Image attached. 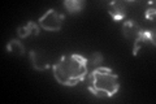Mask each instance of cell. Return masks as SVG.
Wrapping results in <instances>:
<instances>
[{
  "instance_id": "7c38bea8",
  "label": "cell",
  "mask_w": 156,
  "mask_h": 104,
  "mask_svg": "<svg viewBox=\"0 0 156 104\" xmlns=\"http://www.w3.org/2000/svg\"><path fill=\"white\" fill-rule=\"evenodd\" d=\"M101 61V55L99 52H94L92 53V57L90 59V63L91 64H98V63H100Z\"/></svg>"
},
{
  "instance_id": "277c9868",
  "label": "cell",
  "mask_w": 156,
  "mask_h": 104,
  "mask_svg": "<svg viewBox=\"0 0 156 104\" xmlns=\"http://www.w3.org/2000/svg\"><path fill=\"white\" fill-rule=\"evenodd\" d=\"M147 44L155 46V30H146L140 29L138 31V35L134 39V48H133V55L136 56L138 52Z\"/></svg>"
},
{
  "instance_id": "3957f363",
  "label": "cell",
  "mask_w": 156,
  "mask_h": 104,
  "mask_svg": "<svg viewBox=\"0 0 156 104\" xmlns=\"http://www.w3.org/2000/svg\"><path fill=\"white\" fill-rule=\"evenodd\" d=\"M65 16L57 13L55 9H48V11L39 18V25L47 31H60L62 26Z\"/></svg>"
},
{
  "instance_id": "7a4b0ae2",
  "label": "cell",
  "mask_w": 156,
  "mask_h": 104,
  "mask_svg": "<svg viewBox=\"0 0 156 104\" xmlns=\"http://www.w3.org/2000/svg\"><path fill=\"white\" fill-rule=\"evenodd\" d=\"M119 76L109 68H95L90 74L89 90L99 98H111L119 91Z\"/></svg>"
},
{
  "instance_id": "5b68a950",
  "label": "cell",
  "mask_w": 156,
  "mask_h": 104,
  "mask_svg": "<svg viewBox=\"0 0 156 104\" xmlns=\"http://www.w3.org/2000/svg\"><path fill=\"white\" fill-rule=\"evenodd\" d=\"M126 3L122 0H116L108 4V13L115 21H122L126 17Z\"/></svg>"
},
{
  "instance_id": "30bf717a",
  "label": "cell",
  "mask_w": 156,
  "mask_h": 104,
  "mask_svg": "<svg viewBox=\"0 0 156 104\" xmlns=\"http://www.w3.org/2000/svg\"><path fill=\"white\" fill-rule=\"evenodd\" d=\"M7 49H8V52L16 53V55H20V56H22L23 53H25V47H23V44L20 41H16V39H12V41L8 43Z\"/></svg>"
},
{
  "instance_id": "6da1fadb",
  "label": "cell",
  "mask_w": 156,
  "mask_h": 104,
  "mask_svg": "<svg viewBox=\"0 0 156 104\" xmlns=\"http://www.w3.org/2000/svg\"><path fill=\"white\" fill-rule=\"evenodd\" d=\"M87 74V60L77 53L64 55L53 65L55 80L64 86H76Z\"/></svg>"
},
{
  "instance_id": "8fae6325",
  "label": "cell",
  "mask_w": 156,
  "mask_h": 104,
  "mask_svg": "<svg viewBox=\"0 0 156 104\" xmlns=\"http://www.w3.org/2000/svg\"><path fill=\"white\" fill-rule=\"evenodd\" d=\"M155 5V4H154ZM152 5V8H150V9H147V11H146V18L147 20H151V21H154L155 20V7Z\"/></svg>"
},
{
  "instance_id": "9c48e42d",
  "label": "cell",
  "mask_w": 156,
  "mask_h": 104,
  "mask_svg": "<svg viewBox=\"0 0 156 104\" xmlns=\"http://www.w3.org/2000/svg\"><path fill=\"white\" fill-rule=\"evenodd\" d=\"M64 7L69 13H80L85 7V2L82 0H65Z\"/></svg>"
},
{
  "instance_id": "ba28073f",
  "label": "cell",
  "mask_w": 156,
  "mask_h": 104,
  "mask_svg": "<svg viewBox=\"0 0 156 104\" xmlns=\"http://www.w3.org/2000/svg\"><path fill=\"white\" fill-rule=\"evenodd\" d=\"M140 30V26L133 20H129V21H125L122 25V34L124 37L130 41V39H135V37L138 35V31Z\"/></svg>"
},
{
  "instance_id": "52a82bcc",
  "label": "cell",
  "mask_w": 156,
  "mask_h": 104,
  "mask_svg": "<svg viewBox=\"0 0 156 104\" xmlns=\"http://www.w3.org/2000/svg\"><path fill=\"white\" fill-rule=\"evenodd\" d=\"M31 34H35V35L39 34V25L37 22H34V21H29L26 25L20 26L17 29V35L21 39H25L27 37H30Z\"/></svg>"
},
{
  "instance_id": "8992f818",
  "label": "cell",
  "mask_w": 156,
  "mask_h": 104,
  "mask_svg": "<svg viewBox=\"0 0 156 104\" xmlns=\"http://www.w3.org/2000/svg\"><path fill=\"white\" fill-rule=\"evenodd\" d=\"M30 59H31L34 69H37V70L43 72L50 68V64H48V60L44 53H42L39 51H30Z\"/></svg>"
}]
</instances>
